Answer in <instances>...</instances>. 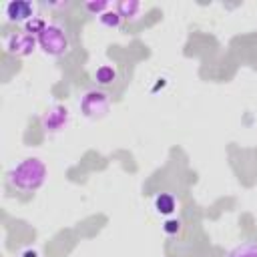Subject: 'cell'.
<instances>
[{
	"label": "cell",
	"instance_id": "cell-1",
	"mask_svg": "<svg viewBox=\"0 0 257 257\" xmlns=\"http://www.w3.org/2000/svg\"><path fill=\"white\" fill-rule=\"evenodd\" d=\"M48 177V169L40 157H26L18 161L8 173L6 181L14 191L20 193H34L38 191Z\"/></svg>",
	"mask_w": 257,
	"mask_h": 257
},
{
	"label": "cell",
	"instance_id": "cell-2",
	"mask_svg": "<svg viewBox=\"0 0 257 257\" xmlns=\"http://www.w3.org/2000/svg\"><path fill=\"white\" fill-rule=\"evenodd\" d=\"M38 38V48L46 54V56H52V58H58V56H64L70 48V38H68V32L64 30L62 24L58 22H48L46 28L36 36Z\"/></svg>",
	"mask_w": 257,
	"mask_h": 257
},
{
	"label": "cell",
	"instance_id": "cell-3",
	"mask_svg": "<svg viewBox=\"0 0 257 257\" xmlns=\"http://www.w3.org/2000/svg\"><path fill=\"white\" fill-rule=\"evenodd\" d=\"M80 114L88 120H98L110 110V96L100 88H88L78 98Z\"/></svg>",
	"mask_w": 257,
	"mask_h": 257
},
{
	"label": "cell",
	"instance_id": "cell-4",
	"mask_svg": "<svg viewBox=\"0 0 257 257\" xmlns=\"http://www.w3.org/2000/svg\"><path fill=\"white\" fill-rule=\"evenodd\" d=\"M70 124V110L64 104H52L46 108V112L40 118V126L46 135H58L66 131Z\"/></svg>",
	"mask_w": 257,
	"mask_h": 257
},
{
	"label": "cell",
	"instance_id": "cell-5",
	"mask_svg": "<svg viewBox=\"0 0 257 257\" xmlns=\"http://www.w3.org/2000/svg\"><path fill=\"white\" fill-rule=\"evenodd\" d=\"M4 48L12 56H28L38 48V38L32 36L30 32H26V30L10 32L4 38Z\"/></svg>",
	"mask_w": 257,
	"mask_h": 257
},
{
	"label": "cell",
	"instance_id": "cell-6",
	"mask_svg": "<svg viewBox=\"0 0 257 257\" xmlns=\"http://www.w3.org/2000/svg\"><path fill=\"white\" fill-rule=\"evenodd\" d=\"M4 16L12 24H26L34 16H38L36 14V4L28 2V0H10L4 6Z\"/></svg>",
	"mask_w": 257,
	"mask_h": 257
},
{
	"label": "cell",
	"instance_id": "cell-7",
	"mask_svg": "<svg viewBox=\"0 0 257 257\" xmlns=\"http://www.w3.org/2000/svg\"><path fill=\"white\" fill-rule=\"evenodd\" d=\"M114 10L120 14V18H122V20L135 22V20L141 16L143 2H139V0H118V2L114 4Z\"/></svg>",
	"mask_w": 257,
	"mask_h": 257
},
{
	"label": "cell",
	"instance_id": "cell-8",
	"mask_svg": "<svg viewBox=\"0 0 257 257\" xmlns=\"http://www.w3.org/2000/svg\"><path fill=\"white\" fill-rule=\"evenodd\" d=\"M153 205H155V211L159 215H165V217H169V215H173L177 211V199L171 193H159L155 197Z\"/></svg>",
	"mask_w": 257,
	"mask_h": 257
},
{
	"label": "cell",
	"instance_id": "cell-9",
	"mask_svg": "<svg viewBox=\"0 0 257 257\" xmlns=\"http://www.w3.org/2000/svg\"><path fill=\"white\" fill-rule=\"evenodd\" d=\"M94 80H96V84H102V86L112 84L116 80V68L110 64H100L94 72Z\"/></svg>",
	"mask_w": 257,
	"mask_h": 257
},
{
	"label": "cell",
	"instance_id": "cell-10",
	"mask_svg": "<svg viewBox=\"0 0 257 257\" xmlns=\"http://www.w3.org/2000/svg\"><path fill=\"white\" fill-rule=\"evenodd\" d=\"M227 257H257V241H245L237 247H233Z\"/></svg>",
	"mask_w": 257,
	"mask_h": 257
},
{
	"label": "cell",
	"instance_id": "cell-11",
	"mask_svg": "<svg viewBox=\"0 0 257 257\" xmlns=\"http://www.w3.org/2000/svg\"><path fill=\"white\" fill-rule=\"evenodd\" d=\"M98 22H100L104 28H118L120 22H122V18H120V14H118L114 8H110V10H106L104 14L98 16Z\"/></svg>",
	"mask_w": 257,
	"mask_h": 257
},
{
	"label": "cell",
	"instance_id": "cell-12",
	"mask_svg": "<svg viewBox=\"0 0 257 257\" xmlns=\"http://www.w3.org/2000/svg\"><path fill=\"white\" fill-rule=\"evenodd\" d=\"M84 8L92 14V16H100V14H104L106 10H110V4L106 2V0H88V2H84Z\"/></svg>",
	"mask_w": 257,
	"mask_h": 257
},
{
	"label": "cell",
	"instance_id": "cell-13",
	"mask_svg": "<svg viewBox=\"0 0 257 257\" xmlns=\"http://www.w3.org/2000/svg\"><path fill=\"white\" fill-rule=\"evenodd\" d=\"M46 24H48V22L38 14V16H34L30 22H26V24H24V30H26V32H30L32 36H38V34L46 28Z\"/></svg>",
	"mask_w": 257,
	"mask_h": 257
},
{
	"label": "cell",
	"instance_id": "cell-14",
	"mask_svg": "<svg viewBox=\"0 0 257 257\" xmlns=\"http://www.w3.org/2000/svg\"><path fill=\"white\" fill-rule=\"evenodd\" d=\"M163 231H165L167 235H177V233L181 231V219H177V217H169V219H165V223H163Z\"/></svg>",
	"mask_w": 257,
	"mask_h": 257
},
{
	"label": "cell",
	"instance_id": "cell-15",
	"mask_svg": "<svg viewBox=\"0 0 257 257\" xmlns=\"http://www.w3.org/2000/svg\"><path fill=\"white\" fill-rule=\"evenodd\" d=\"M20 257H40V253H38L36 247H26V249L20 251Z\"/></svg>",
	"mask_w": 257,
	"mask_h": 257
}]
</instances>
